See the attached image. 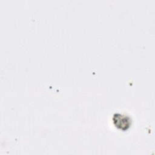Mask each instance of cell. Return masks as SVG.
I'll use <instances>...</instances> for the list:
<instances>
[{
  "instance_id": "cell-1",
  "label": "cell",
  "mask_w": 155,
  "mask_h": 155,
  "mask_svg": "<svg viewBox=\"0 0 155 155\" xmlns=\"http://www.w3.org/2000/svg\"><path fill=\"white\" fill-rule=\"evenodd\" d=\"M114 117H116V119H114V122H116L115 125L117 127L122 129H123V127L127 129V127H129L130 120H128L125 116H123L120 114H116V116H114Z\"/></svg>"
}]
</instances>
